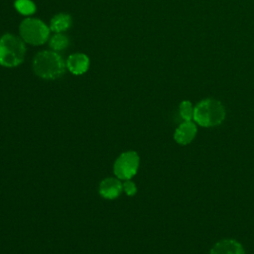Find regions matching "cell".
<instances>
[{
	"instance_id": "cell-1",
	"label": "cell",
	"mask_w": 254,
	"mask_h": 254,
	"mask_svg": "<svg viewBox=\"0 0 254 254\" xmlns=\"http://www.w3.org/2000/svg\"><path fill=\"white\" fill-rule=\"evenodd\" d=\"M225 115V108L219 100L204 98L195 104L192 120L201 127H215L223 122Z\"/></svg>"
},
{
	"instance_id": "cell-2",
	"label": "cell",
	"mask_w": 254,
	"mask_h": 254,
	"mask_svg": "<svg viewBox=\"0 0 254 254\" xmlns=\"http://www.w3.org/2000/svg\"><path fill=\"white\" fill-rule=\"evenodd\" d=\"M65 64L63 58L54 51L38 53L33 61L35 73L44 79H56L64 72Z\"/></svg>"
},
{
	"instance_id": "cell-3",
	"label": "cell",
	"mask_w": 254,
	"mask_h": 254,
	"mask_svg": "<svg viewBox=\"0 0 254 254\" xmlns=\"http://www.w3.org/2000/svg\"><path fill=\"white\" fill-rule=\"evenodd\" d=\"M26 48L24 42L11 34L0 38V64L13 67L21 64L25 59Z\"/></svg>"
},
{
	"instance_id": "cell-4",
	"label": "cell",
	"mask_w": 254,
	"mask_h": 254,
	"mask_svg": "<svg viewBox=\"0 0 254 254\" xmlns=\"http://www.w3.org/2000/svg\"><path fill=\"white\" fill-rule=\"evenodd\" d=\"M50 28L41 20L27 18L20 24V36L22 40L31 45H42L50 36Z\"/></svg>"
},
{
	"instance_id": "cell-5",
	"label": "cell",
	"mask_w": 254,
	"mask_h": 254,
	"mask_svg": "<svg viewBox=\"0 0 254 254\" xmlns=\"http://www.w3.org/2000/svg\"><path fill=\"white\" fill-rule=\"evenodd\" d=\"M140 159L136 152L127 151L122 153L114 163L113 172L120 180H130L139 168Z\"/></svg>"
},
{
	"instance_id": "cell-6",
	"label": "cell",
	"mask_w": 254,
	"mask_h": 254,
	"mask_svg": "<svg viewBox=\"0 0 254 254\" xmlns=\"http://www.w3.org/2000/svg\"><path fill=\"white\" fill-rule=\"evenodd\" d=\"M196 133L197 127L195 122L184 121L175 130L174 139L180 145H188L195 138Z\"/></svg>"
},
{
	"instance_id": "cell-7",
	"label": "cell",
	"mask_w": 254,
	"mask_h": 254,
	"mask_svg": "<svg viewBox=\"0 0 254 254\" xmlns=\"http://www.w3.org/2000/svg\"><path fill=\"white\" fill-rule=\"evenodd\" d=\"M209 254H245V252L240 242L226 238L217 241L210 249Z\"/></svg>"
},
{
	"instance_id": "cell-8",
	"label": "cell",
	"mask_w": 254,
	"mask_h": 254,
	"mask_svg": "<svg viewBox=\"0 0 254 254\" xmlns=\"http://www.w3.org/2000/svg\"><path fill=\"white\" fill-rule=\"evenodd\" d=\"M66 66L71 73L75 75L82 74L86 72L89 67V59L84 54H72L68 57L66 61Z\"/></svg>"
},
{
	"instance_id": "cell-9",
	"label": "cell",
	"mask_w": 254,
	"mask_h": 254,
	"mask_svg": "<svg viewBox=\"0 0 254 254\" xmlns=\"http://www.w3.org/2000/svg\"><path fill=\"white\" fill-rule=\"evenodd\" d=\"M123 190V185L118 179L107 178L104 179L99 185L100 194L108 199H113L117 197Z\"/></svg>"
},
{
	"instance_id": "cell-10",
	"label": "cell",
	"mask_w": 254,
	"mask_h": 254,
	"mask_svg": "<svg viewBox=\"0 0 254 254\" xmlns=\"http://www.w3.org/2000/svg\"><path fill=\"white\" fill-rule=\"evenodd\" d=\"M71 26V18L67 14H57L51 20L50 29L56 33H61L67 30Z\"/></svg>"
},
{
	"instance_id": "cell-11",
	"label": "cell",
	"mask_w": 254,
	"mask_h": 254,
	"mask_svg": "<svg viewBox=\"0 0 254 254\" xmlns=\"http://www.w3.org/2000/svg\"><path fill=\"white\" fill-rule=\"evenodd\" d=\"M68 45V38L61 33H56L51 39H50V47L58 52L64 50Z\"/></svg>"
},
{
	"instance_id": "cell-12",
	"label": "cell",
	"mask_w": 254,
	"mask_h": 254,
	"mask_svg": "<svg viewBox=\"0 0 254 254\" xmlns=\"http://www.w3.org/2000/svg\"><path fill=\"white\" fill-rule=\"evenodd\" d=\"M194 106L190 100H184L180 103L179 112L184 121H192Z\"/></svg>"
},
{
	"instance_id": "cell-13",
	"label": "cell",
	"mask_w": 254,
	"mask_h": 254,
	"mask_svg": "<svg viewBox=\"0 0 254 254\" xmlns=\"http://www.w3.org/2000/svg\"><path fill=\"white\" fill-rule=\"evenodd\" d=\"M14 5L22 15H32L36 11V5L31 0H16Z\"/></svg>"
},
{
	"instance_id": "cell-14",
	"label": "cell",
	"mask_w": 254,
	"mask_h": 254,
	"mask_svg": "<svg viewBox=\"0 0 254 254\" xmlns=\"http://www.w3.org/2000/svg\"><path fill=\"white\" fill-rule=\"evenodd\" d=\"M123 190L127 193V195H134L137 191L136 185L130 180H125V182L123 183Z\"/></svg>"
}]
</instances>
